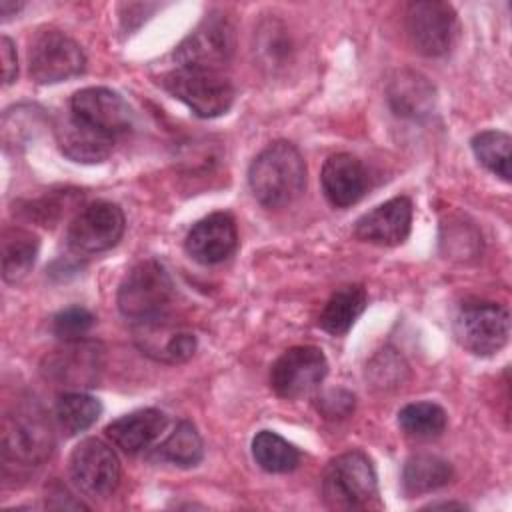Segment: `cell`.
Listing matches in <instances>:
<instances>
[{"instance_id": "obj_22", "label": "cell", "mask_w": 512, "mask_h": 512, "mask_svg": "<svg viewBox=\"0 0 512 512\" xmlns=\"http://www.w3.org/2000/svg\"><path fill=\"white\" fill-rule=\"evenodd\" d=\"M368 302L366 290L360 284H348L338 288L324 304L318 324L332 336L346 334L358 316L364 312Z\"/></svg>"}, {"instance_id": "obj_17", "label": "cell", "mask_w": 512, "mask_h": 512, "mask_svg": "<svg viewBox=\"0 0 512 512\" xmlns=\"http://www.w3.org/2000/svg\"><path fill=\"white\" fill-rule=\"evenodd\" d=\"M320 182L324 196L332 206L348 208L364 196L368 188V174L356 156L340 152L332 154L324 162Z\"/></svg>"}, {"instance_id": "obj_28", "label": "cell", "mask_w": 512, "mask_h": 512, "mask_svg": "<svg viewBox=\"0 0 512 512\" xmlns=\"http://www.w3.org/2000/svg\"><path fill=\"white\" fill-rule=\"evenodd\" d=\"M476 160L502 180H510V136L500 130H484L472 138Z\"/></svg>"}, {"instance_id": "obj_31", "label": "cell", "mask_w": 512, "mask_h": 512, "mask_svg": "<svg viewBox=\"0 0 512 512\" xmlns=\"http://www.w3.org/2000/svg\"><path fill=\"white\" fill-rule=\"evenodd\" d=\"M352 408H354V396L344 390L340 392L338 402H334V390L322 396V400L318 402V410H322L326 418H344L346 414L352 412Z\"/></svg>"}, {"instance_id": "obj_8", "label": "cell", "mask_w": 512, "mask_h": 512, "mask_svg": "<svg viewBox=\"0 0 512 512\" xmlns=\"http://www.w3.org/2000/svg\"><path fill=\"white\" fill-rule=\"evenodd\" d=\"M234 26L222 14L206 16L174 50V60L184 68L218 72L234 54Z\"/></svg>"}, {"instance_id": "obj_21", "label": "cell", "mask_w": 512, "mask_h": 512, "mask_svg": "<svg viewBox=\"0 0 512 512\" xmlns=\"http://www.w3.org/2000/svg\"><path fill=\"white\" fill-rule=\"evenodd\" d=\"M158 326V332L162 336V340L150 332H146L144 328L136 330V340L140 344V350L158 360V362H166V364H182L186 360L192 358V354L196 352V336L192 332L186 330H170L166 328L162 320H154Z\"/></svg>"}, {"instance_id": "obj_23", "label": "cell", "mask_w": 512, "mask_h": 512, "mask_svg": "<svg viewBox=\"0 0 512 512\" xmlns=\"http://www.w3.org/2000/svg\"><path fill=\"white\" fill-rule=\"evenodd\" d=\"M450 480L452 466L434 454H416L406 460L402 470V488L408 498L434 492Z\"/></svg>"}, {"instance_id": "obj_2", "label": "cell", "mask_w": 512, "mask_h": 512, "mask_svg": "<svg viewBox=\"0 0 512 512\" xmlns=\"http://www.w3.org/2000/svg\"><path fill=\"white\" fill-rule=\"evenodd\" d=\"M322 498L332 510H366L378 502V478L370 458L360 450L328 462L322 474Z\"/></svg>"}, {"instance_id": "obj_20", "label": "cell", "mask_w": 512, "mask_h": 512, "mask_svg": "<svg viewBox=\"0 0 512 512\" xmlns=\"http://www.w3.org/2000/svg\"><path fill=\"white\" fill-rule=\"evenodd\" d=\"M56 140L64 156L84 164L106 160L114 146V138L90 128L72 114L56 124Z\"/></svg>"}, {"instance_id": "obj_32", "label": "cell", "mask_w": 512, "mask_h": 512, "mask_svg": "<svg viewBox=\"0 0 512 512\" xmlns=\"http://www.w3.org/2000/svg\"><path fill=\"white\" fill-rule=\"evenodd\" d=\"M0 58H2V82L12 84L18 74V60H16V48L8 36H2L0 40Z\"/></svg>"}, {"instance_id": "obj_16", "label": "cell", "mask_w": 512, "mask_h": 512, "mask_svg": "<svg viewBox=\"0 0 512 512\" xmlns=\"http://www.w3.org/2000/svg\"><path fill=\"white\" fill-rule=\"evenodd\" d=\"M410 226L412 202L406 196H396L360 216L354 224V234L362 242L378 246H398L408 238Z\"/></svg>"}, {"instance_id": "obj_12", "label": "cell", "mask_w": 512, "mask_h": 512, "mask_svg": "<svg viewBox=\"0 0 512 512\" xmlns=\"http://www.w3.org/2000/svg\"><path fill=\"white\" fill-rule=\"evenodd\" d=\"M124 234V214L120 206L96 200L84 206L68 226V246L78 254L110 250Z\"/></svg>"}, {"instance_id": "obj_25", "label": "cell", "mask_w": 512, "mask_h": 512, "mask_svg": "<svg viewBox=\"0 0 512 512\" xmlns=\"http://www.w3.org/2000/svg\"><path fill=\"white\" fill-rule=\"evenodd\" d=\"M100 412V400L84 392H66L56 400L54 406L56 422L68 436L88 430L98 420Z\"/></svg>"}, {"instance_id": "obj_13", "label": "cell", "mask_w": 512, "mask_h": 512, "mask_svg": "<svg viewBox=\"0 0 512 512\" xmlns=\"http://www.w3.org/2000/svg\"><path fill=\"white\" fill-rule=\"evenodd\" d=\"M70 114L90 128L116 138L132 128V108L114 90L90 86L78 90L70 100Z\"/></svg>"}, {"instance_id": "obj_29", "label": "cell", "mask_w": 512, "mask_h": 512, "mask_svg": "<svg viewBox=\"0 0 512 512\" xmlns=\"http://www.w3.org/2000/svg\"><path fill=\"white\" fill-rule=\"evenodd\" d=\"M156 454L182 468L196 466L202 460V438L194 424L182 420L176 424V428L170 432V436L158 446Z\"/></svg>"}, {"instance_id": "obj_34", "label": "cell", "mask_w": 512, "mask_h": 512, "mask_svg": "<svg viewBox=\"0 0 512 512\" xmlns=\"http://www.w3.org/2000/svg\"><path fill=\"white\" fill-rule=\"evenodd\" d=\"M428 508H464V504H460V502H438V504H430Z\"/></svg>"}, {"instance_id": "obj_11", "label": "cell", "mask_w": 512, "mask_h": 512, "mask_svg": "<svg viewBox=\"0 0 512 512\" xmlns=\"http://www.w3.org/2000/svg\"><path fill=\"white\" fill-rule=\"evenodd\" d=\"M406 32L424 56H442L456 36V12L448 2L420 0L406 8Z\"/></svg>"}, {"instance_id": "obj_14", "label": "cell", "mask_w": 512, "mask_h": 512, "mask_svg": "<svg viewBox=\"0 0 512 512\" xmlns=\"http://www.w3.org/2000/svg\"><path fill=\"white\" fill-rule=\"evenodd\" d=\"M102 370V348L94 342L74 340L52 350L42 360V374L66 388L94 386Z\"/></svg>"}, {"instance_id": "obj_15", "label": "cell", "mask_w": 512, "mask_h": 512, "mask_svg": "<svg viewBox=\"0 0 512 512\" xmlns=\"http://www.w3.org/2000/svg\"><path fill=\"white\" fill-rule=\"evenodd\" d=\"M238 246L236 222L226 212H214L198 220L186 234L184 248L200 264L224 262Z\"/></svg>"}, {"instance_id": "obj_3", "label": "cell", "mask_w": 512, "mask_h": 512, "mask_svg": "<svg viewBox=\"0 0 512 512\" xmlns=\"http://www.w3.org/2000/svg\"><path fill=\"white\" fill-rule=\"evenodd\" d=\"M174 300V284L166 268L156 260L136 264L118 286V310L142 324L166 318Z\"/></svg>"}, {"instance_id": "obj_9", "label": "cell", "mask_w": 512, "mask_h": 512, "mask_svg": "<svg viewBox=\"0 0 512 512\" xmlns=\"http://www.w3.org/2000/svg\"><path fill=\"white\" fill-rule=\"evenodd\" d=\"M328 372V360L316 346H292L270 368L272 390L286 400L314 392Z\"/></svg>"}, {"instance_id": "obj_19", "label": "cell", "mask_w": 512, "mask_h": 512, "mask_svg": "<svg viewBox=\"0 0 512 512\" xmlns=\"http://www.w3.org/2000/svg\"><path fill=\"white\" fill-rule=\"evenodd\" d=\"M166 426L164 412L142 408L120 416L106 426V436L126 454H138L152 446Z\"/></svg>"}, {"instance_id": "obj_1", "label": "cell", "mask_w": 512, "mask_h": 512, "mask_svg": "<svg viewBox=\"0 0 512 512\" xmlns=\"http://www.w3.org/2000/svg\"><path fill=\"white\" fill-rule=\"evenodd\" d=\"M248 184L254 198L266 208L294 202L306 186V164L296 146L278 140L268 144L248 168Z\"/></svg>"}, {"instance_id": "obj_33", "label": "cell", "mask_w": 512, "mask_h": 512, "mask_svg": "<svg viewBox=\"0 0 512 512\" xmlns=\"http://www.w3.org/2000/svg\"><path fill=\"white\" fill-rule=\"evenodd\" d=\"M24 4L22 2H10V0H0V12L4 18H8L12 12L16 14Z\"/></svg>"}, {"instance_id": "obj_24", "label": "cell", "mask_w": 512, "mask_h": 512, "mask_svg": "<svg viewBox=\"0 0 512 512\" xmlns=\"http://www.w3.org/2000/svg\"><path fill=\"white\" fill-rule=\"evenodd\" d=\"M38 256L36 234L22 228H6L2 234V278L8 284L20 282Z\"/></svg>"}, {"instance_id": "obj_6", "label": "cell", "mask_w": 512, "mask_h": 512, "mask_svg": "<svg viewBox=\"0 0 512 512\" xmlns=\"http://www.w3.org/2000/svg\"><path fill=\"white\" fill-rule=\"evenodd\" d=\"M454 336L476 356L502 350L510 336V314L496 302H466L454 318Z\"/></svg>"}, {"instance_id": "obj_26", "label": "cell", "mask_w": 512, "mask_h": 512, "mask_svg": "<svg viewBox=\"0 0 512 512\" xmlns=\"http://www.w3.org/2000/svg\"><path fill=\"white\" fill-rule=\"evenodd\" d=\"M252 456L262 470L272 474L290 472L300 462V452L272 430H262L254 436Z\"/></svg>"}, {"instance_id": "obj_7", "label": "cell", "mask_w": 512, "mask_h": 512, "mask_svg": "<svg viewBox=\"0 0 512 512\" xmlns=\"http://www.w3.org/2000/svg\"><path fill=\"white\" fill-rule=\"evenodd\" d=\"M86 56L76 40L60 30H42L28 50V70L38 84H56L82 74Z\"/></svg>"}, {"instance_id": "obj_18", "label": "cell", "mask_w": 512, "mask_h": 512, "mask_svg": "<svg viewBox=\"0 0 512 512\" xmlns=\"http://www.w3.org/2000/svg\"><path fill=\"white\" fill-rule=\"evenodd\" d=\"M386 98L396 116L424 120L436 106V88L420 72L398 70L386 86Z\"/></svg>"}, {"instance_id": "obj_10", "label": "cell", "mask_w": 512, "mask_h": 512, "mask_svg": "<svg viewBox=\"0 0 512 512\" xmlns=\"http://www.w3.org/2000/svg\"><path fill=\"white\" fill-rule=\"evenodd\" d=\"M70 476L78 490L92 498L110 496L120 482L116 452L100 438L82 440L70 454Z\"/></svg>"}, {"instance_id": "obj_5", "label": "cell", "mask_w": 512, "mask_h": 512, "mask_svg": "<svg viewBox=\"0 0 512 512\" xmlns=\"http://www.w3.org/2000/svg\"><path fill=\"white\" fill-rule=\"evenodd\" d=\"M162 84L200 118L222 116L234 102V86L214 70L178 66L162 78Z\"/></svg>"}, {"instance_id": "obj_30", "label": "cell", "mask_w": 512, "mask_h": 512, "mask_svg": "<svg viewBox=\"0 0 512 512\" xmlns=\"http://www.w3.org/2000/svg\"><path fill=\"white\" fill-rule=\"evenodd\" d=\"M94 326V314L82 306H70L52 318V332L64 342L82 340Z\"/></svg>"}, {"instance_id": "obj_4", "label": "cell", "mask_w": 512, "mask_h": 512, "mask_svg": "<svg viewBox=\"0 0 512 512\" xmlns=\"http://www.w3.org/2000/svg\"><path fill=\"white\" fill-rule=\"evenodd\" d=\"M54 450V434L38 406L20 404L2 418L4 464L40 466Z\"/></svg>"}, {"instance_id": "obj_27", "label": "cell", "mask_w": 512, "mask_h": 512, "mask_svg": "<svg viewBox=\"0 0 512 512\" xmlns=\"http://www.w3.org/2000/svg\"><path fill=\"white\" fill-rule=\"evenodd\" d=\"M446 412L434 402H412L398 412V426L404 434L420 440L436 438L446 428Z\"/></svg>"}]
</instances>
